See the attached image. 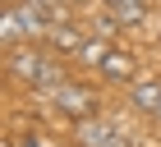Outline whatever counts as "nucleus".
<instances>
[{"instance_id":"39448f33","label":"nucleus","mask_w":161,"mask_h":147,"mask_svg":"<svg viewBox=\"0 0 161 147\" xmlns=\"http://www.w3.org/2000/svg\"><path fill=\"white\" fill-rule=\"evenodd\" d=\"M129 106L138 110V115H157L161 110V83H152V78H134L129 83Z\"/></svg>"},{"instance_id":"f257e3e1","label":"nucleus","mask_w":161,"mask_h":147,"mask_svg":"<svg viewBox=\"0 0 161 147\" xmlns=\"http://www.w3.org/2000/svg\"><path fill=\"white\" fill-rule=\"evenodd\" d=\"M5 69H9L14 83L32 87V92H46V87H55V83H64V78H69L64 60L55 55V51H42L37 41L9 46V51H5Z\"/></svg>"},{"instance_id":"7ed1b4c3","label":"nucleus","mask_w":161,"mask_h":147,"mask_svg":"<svg viewBox=\"0 0 161 147\" xmlns=\"http://www.w3.org/2000/svg\"><path fill=\"white\" fill-rule=\"evenodd\" d=\"M87 37H92V28L69 23V19H55V23H51V32H46V41H51V51H55V55H78V51L87 46Z\"/></svg>"},{"instance_id":"9d476101","label":"nucleus","mask_w":161,"mask_h":147,"mask_svg":"<svg viewBox=\"0 0 161 147\" xmlns=\"http://www.w3.org/2000/svg\"><path fill=\"white\" fill-rule=\"evenodd\" d=\"M106 5H115V0H106Z\"/></svg>"},{"instance_id":"0eeeda50","label":"nucleus","mask_w":161,"mask_h":147,"mask_svg":"<svg viewBox=\"0 0 161 147\" xmlns=\"http://www.w3.org/2000/svg\"><path fill=\"white\" fill-rule=\"evenodd\" d=\"M106 55H111V41H106V37H87V46L78 51V60L92 64V69H101V60H106Z\"/></svg>"},{"instance_id":"6e6552de","label":"nucleus","mask_w":161,"mask_h":147,"mask_svg":"<svg viewBox=\"0 0 161 147\" xmlns=\"http://www.w3.org/2000/svg\"><path fill=\"white\" fill-rule=\"evenodd\" d=\"M19 147H51V138H46V133H23Z\"/></svg>"},{"instance_id":"423d86ee","label":"nucleus","mask_w":161,"mask_h":147,"mask_svg":"<svg viewBox=\"0 0 161 147\" xmlns=\"http://www.w3.org/2000/svg\"><path fill=\"white\" fill-rule=\"evenodd\" d=\"M106 9H111L120 23H143V19H147V0H115Z\"/></svg>"},{"instance_id":"20e7f679","label":"nucleus","mask_w":161,"mask_h":147,"mask_svg":"<svg viewBox=\"0 0 161 147\" xmlns=\"http://www.w3.org/2000/svg\"><path fill=\"white\" fill-rule=\"evenodd\" d=\"M97 74H106V83H124V87H129V83L138 78V60L129 55V51H115V46H111V55L101 60Z\"/></svg>"},{"instance_id":"1a4fd4ad","label":"nucleus","mask_w":161,"mask_h":147,"mask_svg":"<svg viewBox=\"0 0 161 147\" xmlns=\"http://www.w3.org/2000/svg\"><path fill=\"white\" fill-rule=\"evenodd\" d=\"M152 120H161V110H157V115H152Z\"/></svg>"},{"instance_id":"f03ea898","label":"nucleus","mask_w":161,"mask_h":147,"mask_svg":"<svg viewBox=\"0 0 161 147\" xmlns=\"http://www.w3.org/2000/svg\"><path fill=\"white\" fill-rule=\"evenodd\" d=\"M42 101H51L55 110H64V115H74V120H87V115H97V92L92 87H83V83H74V78H64V83H55V87H46V92H37Z\"/></svg>"}]
</instances>
